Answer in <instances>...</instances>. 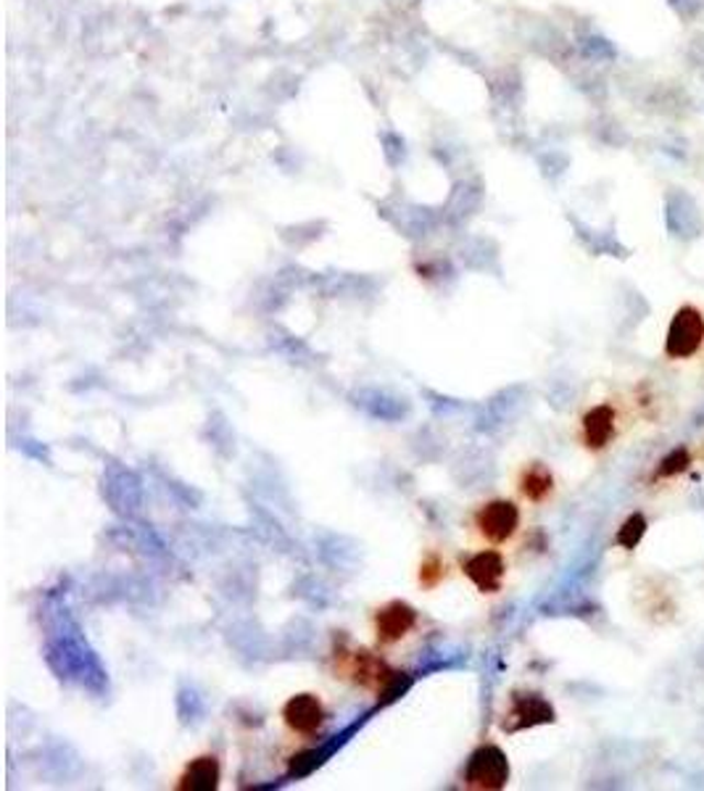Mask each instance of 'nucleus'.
Listing matches in <instances>:
<instances>
[{"label": "nucleus", "instance_id": "nucleus-1", "mask_svg": "<svg viewBox=\"0 0 704 791\" xmlns=\"http://www.w3.org/2000/svg\"><path fill=\"white\" fill-rule=\"evenodd\" d=\"M704 341V316L696 307H681L670 320L668 335H664V354L670 359H689L702 348Z\"/></svg>", "mask_w": 704, "mask_h": 791}, {"label": "nucleus", "instance_id": "nucleus-2", "mask_svg": "<svg viewBox=\"0 0 704 791\" xmlns=\"http://www.w3.org/2000/svg\"><path fill=\"white\" fill-rule=\"evenodd\" d=\"M472 523H476L478 536L483 541L493 546L506 544L519 527V506L510 499H491L483 506H478Z\"/></svg>", "mask_w": 704, "mask_h": 791}, {"label": "nucleus", "instance_id": "nucleus-3", "mask_svg": "<svg viewBox=\"0 0 704 791\" xmlns=\"http://www.w3.org/2000/svg\"><path fill=\"white\" fill-rule=\"evenodd\" d=\"M465 781L470 789L480 791H493L502 789L506 781H510V762H506V755L493 744H485L480 747L476 755L470 757L465 770Z\"/></svg>", "mask_w": 704, "mask_h": 791}, {"label": "nucleus", "instance_id": "nucleus-4", "mask_svg": "<svg viewBox=\"0 0 704 791\" xmlns=\"http://www.w3.org/2000/svg\"><path fill=\"white\" fill-rule=\"evenodd\" d=\"M417 610L410 602H401V599H393L380 606L372 617V631L378 644L383 646H393L399 642H404L410 633L417 628Z\"/></svg>", "mask_w": 704, "mask_h": 791}, {"label": "nucleus", "instance_id": "nucleus-5", "mask_svg": "<svg viewBox=\"0 0 704 791\" xmlns=\"http://www.w3.org/2000/svg\"><path fill=\"white\" fill-rule=\"evenodd\" d=\"M462 572L480 593L502 591L506 578V559L499 549H480L462 559Z\"/></svg>", "mask_w": 704, "mask_h": 791}, {"label": "nucleus", "instance_id": "nucleus-6", "mask_svg": "<svg viewBox=\"0 0 704 791\" xmlns=\"http://www.w3.org/2000/svg\"><path fill=\"white\" fill-rule=\"evenodd\" d=\"M327 721L325 704L317 694H295L282 708V723L293 736H317Z\"/></svg>", "mask_w": 704, "mask_h": 791}, {"label": "nucleus", "instance_id": "nucleus-7", "mask_svg": "<svg viewBox=\"0 0 704 791\" xmlns=\"http://www.w3.org/2000/svg\"><path fill=\"white\" fill-rule=\"evenodd\" d=\"M555 721V708L541 694H515L504 715V731H523Z\"/></svg>", "mask_w": 704, "mask_h": 791}, {"label": "nucleus", "instance_id": "nucleus-8", "mask_svg": "<svg viewBox=\"0 0 704 791\" xmlns=\"http://www.w3.org/2000/svg\"><path fill=\"white\" fill-rule=\"evenodd\" d=\"M615 409L607 404H599L583 417V441L589 448H604L615 438Z\"/></svg>", "mask_w": 704, "mask_h": 791}, {"label": "nucleus", "instance_id": "nucleus-9", "mask_svg": "<svg viewBox=\"0 0 704 791\" xmlns=\"http://www.w3.org/2000/svg\"><path fill=\"white\" fill-rule=\"evenodd\" d=\"M220 760L212 755H203V757H195L193 762L188 765L186 773L180 776V783H177V789H190V791H209V789H216L220 787Z\"/></svg>", "mask_w": 704, "mask_h": 791}, {"label": "nucleus", "instance_id": "nucleus-10", "mask_svg": "<svg viewBox=\"0 0 704 791\" xmlns=\"http://www.w3.org/2000/svg\"><path fill=\"white\" fill-rule=\"evenodd\" d=\"M344 670L346 676H351L354 681L361 686L383 683L388 678V668L378 657L370 655V651H354V655H348Z\"/></svg>", "mask_w": 704, "mask_h": 791}, {"label": "nucleus", "instance_id": "nucleus-11", "mask_svg": "<svg viewBox=\"0 0 704 791\" xmlns=\"http://www.w3.org/2000/svg\"><path fill=\"white\" fill-rule=\"evenodd\" d=\"M519 491L533 504H538V501L549 499L551 491H555V475L546 465L525 467L523 475H519Z\"/></svg>", "mask_w": 704, "mask_h": 791}, {"label": "nucleus", "instance_id": "nucleus-12", "mask_svg": "<svg viewBox=\"0 0 704 791\" xmlns=\"http://www.w3.org/2000/svg\"><path fill=\"white\" fill-rule=\"evenodd\" d=\"M644 533H647V520H644V514H630L621 531H617V544H623L625 549H634Z\"/></svg>", "mask_w": 704, "mask_h": 791}, {"label": "nucleus", "instance_id": "nucleus-13", "mask_svg": "<svg viewBox=\"0 0 704 791\" xmlns=\"http://www.w3.org/2000/svg\"><path fill=\"white\" fill-rule=\"evenodd\" d=\"M444 570H446L444 559H440L438 554H427V557L423 559V565H420V583H423L425 589H436V586L446 576Z\"/></svg>", "mask_w": 704, "mask_h": 791}, {"label": "nucleus", "instance_id": "nucleus-14", "mask_svg": "<svg viewBox=\"0 0 704 791\" xmlns=\"http://www.w3.org/2000/svg\"><path fill=\"white\" fill-rule=\"evenodd\" d=\"M686 465H689V452H686V448H673V452H670L668 457L662 459L660 475H675V472H681Z\"/></svg>", "mask_w": 704, "mask_h": 791}]
</instances>
